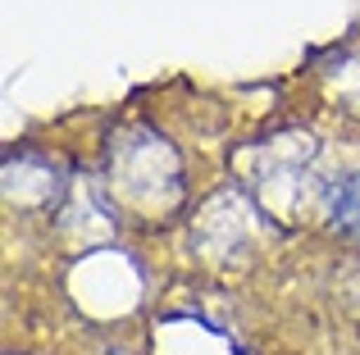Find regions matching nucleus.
Listing matches in <instances>:
<instances>
[{
  "label": "nucleus",
  "instance_id": "1",
  "mask_svg": "<svg viewBox=\"0 0 360 355\" xmlns=\"http://www.w3.org/2000/svg\"><path fill=\"white\" fill-rule=\"evenodd\" d=\"M333 228L347 232V237H360V173H352L342 182V192H338V201H333Z\"/></svg>",
  "mask_w": 360,
  "mask_h": 355
}]
</instances>
